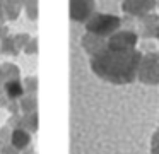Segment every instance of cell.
<instances>
[{
  "label": "cell",
  "mask_w": 159,
  "mask_h": 154,
  "mask_svg": "<svg viewBox=\"0 0 159 154\" xmlns=\"http://www.w3.org/2000/svg\"><path fill=\"white\" fill-rule=\"evenodd\" d=\"M142 55L137 50H110L104 48L93 57L94 74L113 84H128L137 77Z\"/></svg>",
  "instance_id": "6da1fadb"
},
{
  "label": "cell",
  "mask_w": 159,
  "mask_h": 154,
  "mask_svg": "<svg viewBox=\"0 0 159 154\" xmlns=\"http://www.w3.org/2000/svg\"><path fill=\"white\" fill-rule=\"evenodd\" d=\"M89 34L94 36H110L120 27V17L116 16H108V14H94L86 24Z\"/></svg>",
  "instance_id": "7a4b0ae2"
},
{
  "label": "cell",
  "mask_w": 159,
  "mask_h": 154,
  "mask_svg": "<svg viewBox=\"0 0 159 154\" xmlns=\"http://www.w3.org/2000/svg\"><path fill=\"white\" fill-rule=\"evenodd\" d=\"M137 77L145 84H159V53H149L140 58Z\"/></svg>",
  "instance_id": "3957f363"
},
{
  "label": "cell",
  "mask_w": 159,
  "mask_h": 154,
  "mask_svg": "<svg viewBox=\"0 0 159 154\" xmlns=\"http://www.w3.org/2000/svg\"><path fill=\"white\" fill-rule=\"evenodd\" d=\"M137 43V36L130 31H121V33L111 34L110 41L106 43V48L110 50H134Z\"/></svg>",
  "instance_id": "277c9868"
},
{
  "label": "cell",
  "mask_w": 159,
  "mask_h": 154,
  "mask_svg": "<svg viewBox=\"0 0 159 154\" xmlns=\"http://www.w3.org/2000/svg\"><path fill=\"white\" fill-rule=\"evenodd\" d=\"M94 12V0H70V17L74 21H86Z\"/></svg>",
  "instance_id": "5b68a950"
},
{
  "label": "cell",
  "mask_w": 159,
  "mask_h": 154,
  "mask_svg": "<svg viewBox=\"0 0 159 154\" xmlns=\"http://www.w3.org/2000/svg\"><path fill=\"white\" fill-rule=\"evenodd\" d=\"M154 7V0H125L123 10L134 16H144Z\"/></svg>",
  "instance_id": "8992f818"
},
{
  "label": "cell",
  "mask_w": 159,
  "mask_h": 154,
  "mask_svg": "<svg viewBox=\"0 0 159 154\" xmlns=\"http://www.w3.org/2000/svg\"><path fill=\"white\" fill-rule=\"evenodd\" d=\"M9 140H11V146L12 147H16L17 151H24L26 147L31 144V135H29V132L26 128L17 127V128H14L11 132Z\"/></svg>",
  "instance_id": "52a82bcc"
},
{
  "label": "cell",
  "mask_w": 159,
  "mask_h": 154,
  "mask_svg": "<svg viewBox=\"0 0 159 154\" xmlns=\"http://www.w3.org/2000/svg\"><path fill=\"white\" fill-rule=\"evenodd\" d=\"M4 89H5V94H7L9 99H17L24 94V86L19 81H16V79H11V81L5 82Z\"/></svg>",
  "instance_id": "ba28073f"
},
{
  "label": "cell",
  "mask_w": 159,
  "mask_h": 154,
  "mask_svg": "<svg viewBox=\"0 0 159 154\" xmlns=\"http://www.w3.org/2000/svg\"><path fill=\"white\" fill-rule=\"evenodd\" d=\"M151 154H159V128L156 130V133L152 135V140H151Z\"/></svg>",
  "instance_id": "9c48e42d"
},
{
  "label": "cell",
  "mask_w": 159,
  "mask_h": 154,
  "mask_svg": "<svg viewBox=\"0 0 159 154\" xmlns=\"http://www.w3.org/2000/svg\"><path fill=\"white\" fill-rule=\"evenodd\" d=\"M34 106H36L34 98H26V99H22L21 108H22V111H24V113H28L29 110H34Z\"/></svg>",
  "instance_id": "30bf717a"
},
{
  "label": "cell",
  "mask_w": 159,
  "mask_h": 154,
  "mask_svg": "<svg viewBox=\"0 0 159 154\" xmlns=\"http://www.w3.org/2000/svg\"><path fill=\"white\" fill-rule=\"evenodd\" d=\"M0 154H17V149L12 146H2L0 147Z\"/></svg>",
  "instance_id": "8fae6325"
},
{
  "label": "cell",
  "mask_w": 159,
  "mask_h": 154,
  "mask_svg": "<svg viewBox=\"0 0 159 154\" xmlns=\"http://www.w3.org/2000/svg\"><path fill=\"white\" fill-rule=\"evenodd\" d=\"M9 110H11V111L14 113V111H17L19 108H17V105H16V106H14V105H11V106H9Z\"/></svg>",
  "instance_id": "7c38bea8"
},
{
  "label": "cell",
  "mask_w": 159,
  "mask_h": 154,
  "mask_svg": "<svg viewBox=\"0 0 159 154\" xmlns=\"http://www.w3.org/2000/svg\"><path fill=\"white\" fill-rule=\"evenodd\" d=\"M5 103H7L5 99H2V98H0V106H5Z\"/></svg>",
  "instance_id": "4fadbf2b"
},
{
  "label": "cell",
  "mask_w": 159,
  "mask_h": 154,
  "mask_svg": "<svg viewBox=\"0 0 159 154\" xmlns=\"http://www.w3.org/2000/svg\"><path fill=\"white\" fill-rule=\"evenodd\" d=\"M154 36H157V38H159V26H157V29L154 31Z\"/></svg>",
  "instance_id": "5bb4252c"
},
{
  "label": "cell",
  "mask_w": 159,
  "mask_h": 154,
  "mask_svg": "<svg viewBox=\"0 0 159 154\" xmlns=\"http://www.w3.org/2000/svg\"><path fill=\"white\" fill-rule=\"evenodd\" d=\"M0 75H2V68H0Z\"/></svg>",
  "instance_id": "9a60e30c"
}]
</instances>
